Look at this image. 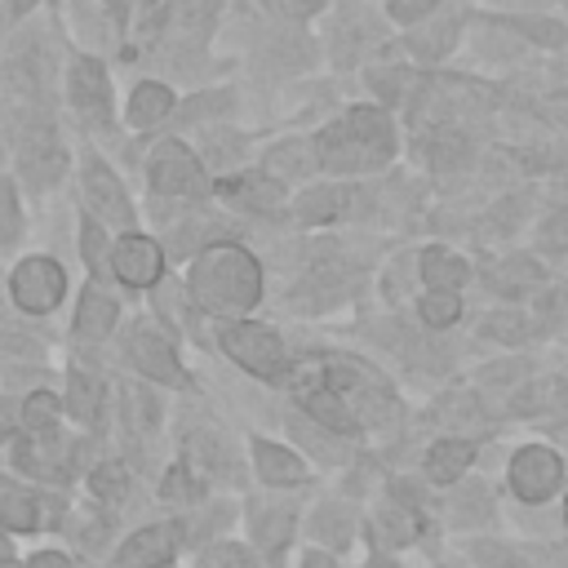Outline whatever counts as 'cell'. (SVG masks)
Segmentation results:
<instances>
[{
	"mask_svg": "<svg viewBox=\"0 0 568 568\" xmlns=\"http://www.w3.org/2000/svg\"><path fill=\"white\" fill-rule=\"evenodd\" d=\"M169 111H173V93H169L164 84H142V89H133V98H129V120H133L138 129L164 120Z\"/></svg>",
	"mask_w": 568,
	"mask_h": 568,
	"instance_id": "ffe728a7",
	"label": "cell"
},
{
	"mask_svg": "<svg viewBox=\"0 0 568 568\" xmlns=\"http://www.w3.org/2000/svg\"><path fill=\"white\" fill-rule=\"evenodd\" d=\"M564 524H568V501H564Z\"/></svg>",
	"mask_w": 568,
	"mask_h": 568,
	"instance_id": "ee69618b",
	"label": "cell"
},
{
	"mask_svg": "<svg viewBox=\"0 0 568 568\" xmlns=\"http://www.w3.org/2000/svg\"><path fill=\"white\" fill-rule=\"evenodd\" d=\"M346 532H351V519H346L342 506H320L315 510V537H324L328 546H342Z\"/></svg>",
	"mask_w": 568,
	"mask_h": 568,
	"instance_id": "4316f807",
	"label": "cell"
},
{
	"mask_svg": "<svg viewBox=\"0 0 568 568\" xmlns=\"http://www.w3.org/2000/svg\"><path fill=\"white\" fill-rule=\"evenodd\" d=\"M53 413H58V399H53L49 390H36V395L22 404V426H27L31 435H44V430L53 426Z\"/></svg>",
	"mask_w": 568,
	"mask_h": 568,
	"instance_id": "484cf974",
	"label": "cell"
},
{
	"mask_svg": "<svg viewBox=\"0 0 568 568\" xmlns=\"http://www.w3.org/2000/svg\"><path fill=\"white\" fill-rule=\"evenodd\" d=\"M555 315H559V320H568V284L555 293Z\"/></svg>",
	"mask_w": 568,
	"mask_h": 568,
	"instance_id": "74e56055",
	"label": "cell"
},
{
	"mask_svg": "<svg viewBox=\"0 0 568 568\" xmlns=\"http://www.w3.org/2000/svg\"><path fill=\"white\" fill-rule=\"evenodd\" d=\"M111 324H115V302H111L106 293L89 288L84 302H80V315H75V333H80V337H106Z\"/></svg>",
	"mask_w": 568,
	"mask_h": 568,
	"instance_id": "d6986e66",
	"label": "cell"
},
{
	"mask_svg": "<svg viewBox=\"0 0 568 568\" xmlns=\"http://www.w3.org/2000/svg\"><path fill=\"white\" fill-rule=\"evenodd\" d=\"M93 488H98L102 497H111V501H115V497L124 493V470H120V466H106V470H98V475H93Z\"/></svg>",
	"mask_w": 568,
	"mask_h": 568,
	"instance_id": "e575fe53",
	"label": "cell"
},
{
	"mask_svg": "<svg viewBox=\"0 0 568 568\" xmlns=\"http://www.w3.org/2000/svg\"><path fill=\"white\" fill-rule=\"evenodd\" d=\"M550 106H555V115H559V120H564V124H568V98H555V102H550Z\"/></svg>",
	"mask_w": 568,
	"mask_h": 568,
	"instance_id": "ab89813d",
	"label": "cell"
},
{
	"mask_svg": "<svg viewBox=\"0 0 568 568\" xmlns=\"http://www.w3.org/2000/svg\"><path fill=\"white\" fill-rule=\"evenodd\" d=\"M457 315H462V297H457V293L430 288V293L422 297V320H426L430 328H444V324H453Z\"/></svg>",
	"mask_w": 568,
	"mask_h": 568,
	"instance_id": "d4e9b609",
	"label": "cell"
},
{
	"mask_svg": "<svg viewBox=\"0 0 568 568\" xmlns=\"http://www.w3.org/2000/svg\"><path fill=\"white\" fill-rule=\"evenodd\" d=\"M0 524L9 532H31L36 528V497L27 493H4L0 497Z\"/></svg>",
	"mask_w": 568,
	"mask_h": 568,
	"instance_id": "cb8c5ba5",
	"label": "cell"
},
{
	"mask_svg": "<svg viewBox=\"0 0 568 568\" xmlns=\"http://www.w3.org/2000/svg\"><path fill=\"white\" fill-rule=\"evenodd\" d=\"M346 129H351L364 146H373L382 160H390V151H395V129H390L386 111H377V106H351V111H346Z\"/></svg>",
	"mask_w": 568,
	"mask_h": 568,
	"instance_id": "9a60e30c",
	"label": "cell"
},
{
	"mask_svg": "<svg viewBox=\"0 0 568 568\" xmlns=\"http://www.w3.org/2000/svg\"><path fill=\"white\" fill-rule=\"evenodd\" d=\"M164 497H169V501H191V497H200V484L186 475V466H173V470H169Z\"/></svg>",
	"mask_w": 568,
	"mask_h": 568,
	"instance_id": "4dcf8cb0",
	"label": "cell"
},
{
	"mask_svg": "<svg viewBox=\"0 0 568 568\" xmlns=\"http://www.w3.org/2000/svg\"><path fill=\"white\" fill-rule=\"evenodd\" d=\"M84 257L102 271V257H106V248H102V231L93 226V222H84Z\"/></svg>",
	"mask_w": 568,
	"mask_h": 568,
	"instance_id": "d590c367",
	"label": "cell"
},
{
	"mask_svg": "<svg viewBox=\"0 0 568 568\" xmlns=\"http://www.w3.org/2000/svg\"><path fill=\"white\" fill-rule=\"evenodd\" d=\"M293 395H297V404H302L320 426H328L333 435H355V430H359V422L351 417L342 390L333 386L328 364H302V368H293Z\"/></svg>",
	"mask_w": 568,
	"mask_h": 568,
	"instance_id": "7a4b0ae2",
	"label": "cell"
},
{
	"mask_svg": "<svg viewBox=\"0 0 568 568\" xmlns=\"http://www.w3.org/2000/svg\"><path fill=\"white\" fill-rule=\"evenodd\" d=\"M129 355H133V364H138L146 377H155V382H178V359H173V346H169L164 337L138 328V333L129 337Z\"/></svg>",
	"mask_w": 568,
	"mask_h": 568,
	"instance_id": "5bb4252c",
	"label": "cell"
},
{
	"mask_svg": "<svg viewBox=\"0 0 568 568\" xmlns=\"http://www.w3.org/2000/svg\"><path fill=\"white\" fill-rule=\"evenodd\" d=\"M0 568H22V564H13V559H4V564H0Z\"/></svg>",
	"mask_w": 568,
	"mask_h": 568,
	"instance_id": "7bdbcfd3",
	"label": "cell"
},
{
	"mask_svg": "<svg viewBox=\"0 0 568 568\" xmlns=\"http://www.w3.org/2000/svg\"><path fill=\"white\" fill-rule=\"evenodd\" d=\"M0 155H4V146H0Z\"/></svg>",
	"mask_w": 568,
	"mask_h": 568,
	"instance_id": "f6af8a7d",
	"label": "cell"
},
{
	"mask_svg": "<svg viewBox=\"0 0 568 568\" xmlns=\"http://www.w3.org/2000/svg\"><path fill=\"white\" fill-rule=\"evenodd\" d=\"M435 9V0H390V18L395 22H417Z\"/></svg>",
	"mask_w": 568,
	"mask_h": 568,
	"instance_id": "836d02e7",
	"label": "cell"
},
{
	"mask_svg": "<svg viewBox=\"0 0 568 568\" xmlns=\"http://www.w3.org/2000/svg\"><path fill=\"white\" fill-rule=\"evenodd\" d=\"M466 275H470V266H466L457 253H448V248H426V253H422V280H426L430 288L457 293V284H466Z\"/></svg>",
	"mask_w": 568,
	"mask_h": 568,
	"instance_id": "e0dca14e",
	"label": "cell"
},
{
	"mask_svg": "<svg viewBox=\"0 0 568 568\" xmlns=\"http://www.w3.org/2000/svg\"><path fill=\"white\" fill-rule=\"evenodd\" d=\"M222 351L240 364V368H248L253 377H280L284 373V346H280V337L271 333V328H262V324H231L226 333H222Z\"/></svg>",
	"mask_w": 568,
	"mask_h": 568,
	"instance_id": "3957f363",
	"label": "cell"
},
{
	"mask_svg": "<svg viewBox=\"0 0 568 568\" xmlns=\"http://www.w3.org/2000/svg\"><path fill=\"white\" fill-rule=\"evenodd\" d=\"M18 235V204H13V186L0 178V244H9Z\"/></svg>",
	"mask_w": 568,
	"mask_h": 568,
	"instance_id": "1f68e13d",
	"label": "cell"
},
{
	"mask_svg": "<svg viewBox=\"0 0 568 568\" xmlns=\"http://www.w3.org/2000/svg\"><path fill=\"white\" fill-rule=\"evenodd\" d=\"M71 102L80 106L84 120H106L111 115V84H106V71L93 58H80L71 67Z\"/></svg>",
	"mask_w": 568,
	"mask_h": 568,
	"instance_id": "30bf717a",
	"label": "cell"
},
{
	"mask_svg": "<svg viewBox=\"0 0 568 568\" xmlns=\"http://www.w3.org/2000/svg\"><path fill=\"white\" fill-rule=\"evenodd\" d=\"M200 568H253V559L244 546H213V550H204Z\"/></svg>",
	"mask_w": 568,
	"mask_h": 568,
	"instance_id": "f1b7e54d",
	"label": "cell"
},
{
	"mask_svg": "<svg viewBox=\"0 0 568 568\" xmlns=\"http://www.w3.org/2000/svg\"><path fill=\"white\" fill-rule=\"evenodd\" d=\"M342 204H346V191H342V186H315V191H306L293 209H297L302 222H328V217L342 213Z\"/></svg>",
	"mask_w": 568,
	"mask_h": 568,
	"instance_id": "7402d4cb",
	"label": "cell"
},
{
	"mask_svg": "<svg viewBox=\"0 0 568 568\" xmlns=\"http://www.w3.org/2000/svg\"><path fill=\"white\" fill-rule=\"evenodd\" d=\"M253 457H257V475L266 484H297V479H306L302 457L288 453V448H280V444H257Z\"/></svg>",
	"mask_w": 568,
	"mask_h": 568,
	"instance_id": "ac0fdd59",
	"label": "cell"
},
{
	"mask_svg": "<svg viewBox=\"0 0 568 568\" xmlns=\"http://www.w3.org/2000/svg\"><path fill=\"white\" fill-rule=\"evenodd\" d=\"M484 333H488V337H501V342H519V337L528 333V324H524V315H510V311H506V315H493V320L484 324Z\"/></svg>",
	"mask_w": 568,
	"mask_h": 568,
	"instance_id": "f546056e",
	"label": "cell"
},
{
	"mask_svg": "<svg viewBox=\"0 0 568 568\" xmlns=\"http://www.w3.org/2000/svg\"><path fill=\"white\" fill-rule=\"evenodd\" d=\"M470 457H475V448H470L466 439H439V444L426 453V475H430L435 484H453V479H462V470L470 466Z\"/></svg>",
	"mask_w": 568,
	"mask_h": 568,
	"instance_id": "2e32d148",
	"label": "cell"
},
{
	"mask_svg": "<svg viewBox=\"0 0 568 568\" xmlns=\"http://www.w3.org/2000/svg\"><path fill=\"white\" fill-rule=\"evenodd\" d=\"M71 413H75L80 422H89V417L98 413V382L84 377L80 368L71 373Z\"/></svg>",
	"mask_w": 568,
	"mask_h": 568,
	"instance_id": "83f0119b",
	"label": "cell"
},
{
	"mask_svg": "<svg viewBox=\"0 0 568 568\" xmlns=\"http://www.w3.org/2000/svg\"><path fill=\"white\" fill-rule=\"evenodd\" d=\"M217 191H222L231 204L248 209V213H271V209L284 204V191H280V182H275L271 173H240V178H226Z\"/></svg>",
	"mask_w": 568,
	"mask_h": 568,
	"instance_id": "8fae6325",
	"label": "cell"
},
{
	"mask_svg": "<svg viewBox=\"0 0 568 568\" xmlns=\"http://www.w3.org/2000/svg\"><path fill=\"white\" fill-rule=\"evenodd\" d=\"M382 524H386V528H395V541H408V537L417 532V519H413V515H404L395 501L382 510Z\"/></svg>",
	"mask_w": 568,
	"mask_h": 568,
	"instance_id": "d6a6232c",
	"label": "cell"
},
{
	"mask_svg": "<svg viewBox=\"0 0 568 568\" xmlns=\"http://www.w3.org/2000/svg\"><path fill=\"white\" fill-rule=\"evenodd\" d=\"M111 271L133 284V288H146L160 280L164 271V257H160V244H151L146 235H124L115 248H111Z\"/></svg>",
	"mask_w": 568,
	"mask_h": 568,
	"instance_id": "52a82bcc",
	"label": "cell"
},
{
	"mask_svg": "<svg viewBox=\"0 0 568 568\" xmlns=\"http://www.w3.org/2000/svg\"><path fill=\"white\" fill-rule=\"evenodd\" d=\"M13 302L22 306V311H31V315H44V311H53L58 302H62V288H67V275H62V266L58 262H49V257H27L18 271H13Z\"/></svg>",
	"mask_w": 568,
	"mask_h": 568,
	"instance_id": "5b68a950",
	"label": "cell"
},
{
	"mask_svg": "<svg viewBox=\"0 0 568 568\" xmlns=\"http://www.w3.org/2000/svg\"><path fill=\"white\" fill-rule=\"evenodd\" d=\"M31 4H36V0H13V9H18V13H27Z\"/></svg>",
	"mask_w": 568,
	"mask_h": 568,
	"instance_id": "b9f144b4",
	"label": "cell"
},
{
	"mask_svg": "<svg viewBox=\"0 0 568 568\" xmlns=\"http://www.w3.org/2000/svg\"><path fill=\"white\" fill-rule=\"evenodd\" d=\"M31 568H75L67 555H53V550H44V555H36L31 559Z\"/></svg>",
	"mask_w": 568,
	"mask_h": 568,
	"instance_id": "8d00e7d4",
	"label": "cell"
},
{
	"mask_svg": "<svg viewBox=\"0 0 568 568\" xmlns=\"http://www.w3.org/2000/svg\"><path fill=\"white\" fill-rule=\"evenodd\" d=\"M191 293L204 311H248L262 297V266L240 244H213L191 271Z\"/></svg>",
	"mask_w": 568,
	"mask_h": 568,
	"instance_id": "6da1fadb",
	"label": "cell"
},
{
	"mask_svg": "<svg viewBox=\"0 0 568 568\" xmlns=\"http://www.w3.org/2000/svg\"><path fill=\"white\" fill-rule=\"evenodd\" d=\"M302 568H333V559H324V555H306Z\"/></svg>",
	"mask_w": 568,
	"mask_h": 568,
	"instance_id": "f35d334b",
	"label": "cell"
},
{
	"mask_svg": "<svg viewBox=\"0 0 568 568\" xmlns=\"http://www.w3.org/2000/svg\"><path fill=\"white\" fill-rule=\"evenodd\" d=\"M315 160H320L324 169H337V173H351V169H373V164H382V155H377L373 146H364V142H359V138L346 129V120L320 133Z\"/></svg>",
	"mask_w": 568,
	"mask_h": 568,
	"instance_id": "ba28073f",
	"label": "cell"
},
{
	"mask_svg": "<svg viewBox=\"0 0 568 568\" xmlns=\"http://www.w3.org/2000/svg\"><path fill=\"white\" fill-rule=\"evenodd\" d=\"M488 280H493V288H497V293H528V288H537V284H541V266H537L532 257H510V262L493 266V271H488Z\"/></svg>",
	"mask_w": 568,
	"mask_h": 568,
	"instance_id": "44dd1931",
	"label": "cell"
},
{
	"mask_svg": "<svg viewBox=\"0 0 568 568\" xmlns=\"http://www.w3.org/2000/svg\"><path fill=\"white\" fill-rule=\"evenodd\" d=\"M311 164H320V160H315V151H311L306 142H284V146H275L271 160H266V169H271V173H284V178H297V173H306Z\"/></svg>",
	"mask_w": 568,
	"mask_h": 568,
	"instance_id": "603a6c76",
	"label": "cell"
},
{
	"mask_svg": "<svg viewBox=\"0 0 568 568\" xmlns=\"http://www.w3.org/2000/svg\"><path fill=\"white\" fill-rule=\"evenodd\" d=\"M84 191H89V204L106 217V222H129L133 217V209H129V195L120 191V182H115V173L106 169V164H89L84 169Z\"/></svg>",
	"mask_w": 568,
	"mask_h": 568,
	"instance_id": "4fadbf2b",
	"label": "cell"
},
{
	"mask_svg": "<svg viewBox=\"0 0 568 568\" xmlns=\"http://www.w3.org/2000/svg\"><path fill=\"white\" fill-rule=\"evenodd\" d=\"M151 186L164 191V195H204L209 191L200 160L173 138L151 151Z\"/></svg>",
	"mask_w": 568,
	"mask_h": 568,
	"instance_id": "277c9868",
	"label": "cell"
},
{
	"mask_svg": "<svg viewBox=\"0 0 568 568\" xmlns=\"http://www.w3.org/2000/svg\"><path fill=\"white\" fill-rule=\"evenodd\" d=\"M178 550V528L173 524H155V528H142L133 532L120 555H115V568H164Z\"/></svg>",
	"mask_w": 568,
	"mask_h": 568,
	"instance_id": "9c48e42d",
	"label": "cell"
},
{
	"mask_svg": "<svg viewBox=\"0 0 568 568\" xmlns=\"http://www.w3.org/2000/svg\"><path fill=\"white\" fill-rule=\"evenodd\" d=\"M364 568H395V564H386V559H368Z\"/></svg>",
	"mask_w": 568,
	"mask_h": 568,
	"instance_id": "60d3db41",
	"label": "cell"
},
{
	"mask_svg": "<svg viewBox=\"0 0 568 568\" xmlns=\"http://www.w3.org/2000/svg\"><path fill=\"white\" fill-rule=\"evenodd\" d=\"M559 479H564V462L550 448H541V444L519 448L515 462H510V488L524 501H546L559 488Z\"/></svg>",
	"mask_w": 568,
	"mask_h": 568,
	"instance_id": "8992f818",
	"label": "cell"
},
{
	"mask_svg": "<svg viewBox=\"0 0 568 568\" xmlns=\"http://www.w3.org/2000/svg\"><path fill=\"white\" fill-rule=\"evenodd\" d=\"M18 160H22V173H27L31 182H40V186L62 173V146H58V138H53L49 129H31V133L22 138Z\"/></svg>",
	"mask_w": 568,
	"mask_h": 568,
	"instance_id": "7c38bea8",
	"label": "cell"
}]
</instances>
